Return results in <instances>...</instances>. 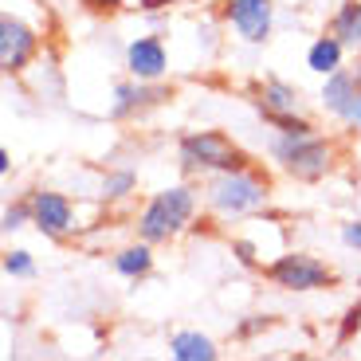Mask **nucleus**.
Returning <instances> with one entry per match:
<instances>
[{"mask_svg": "<svg viewBox=\"0 0 361 361\" xmlns=\"http://www.w3.org/2000/svg\"><path fill=\"white\" fill-rule=\"evenodd\" d=\"M0 267H4L8 279H36V259H32V252H24V247H8L4 259H0Z\"/></svg>", "mask_w": 361, "mask_h": 361, "instance_id": "obj_20", "label": "nucleus"}, {"mask_svg": "<svg viewBox=\"0 0 361 361\" xmlns=\"http://www.w3.org/2000/svg\"><path fill=\"white\" fill-rule=\"evenodd\" d=\"M161 99H165V90H157L154 82H142V79H134V75H126V79L114 82V90H110L106 114L114 118V122H130V118H142L149 106H157Z\"/></svg>", "mask_w": 361, "mask_h": 361, "instance_id": "obj_10", "label": "nucleus"}, {"mask_svg": "<svg viewBox=\"0 0 361 361\" xmlns=\"http://www.w3.org/2000/svg\"><path fill=\"white\" fill-rule=\"evenodd\" d=\"M271 326H275V322H271V318L267 314H247V318H240V326H235V342H252V338H259L263 334V330H271Z\"/></svg>", "mask_w": 361, "mask_h": 361, "instance_id": "obj_21", "label": "nucleus"}, {"mask_svg": "<svg viewBox=\"0 0 361 361\" xmlns=\"http://www.w3.org/2000/svg\"><path fill=\"white\" fill-rule=\"evenodd\" d=\"M345 44L334 36V32H322V36L310 39L307 47V71H314L318 79H326V75H334L338 67H345Z\"/></svg>", "mask_w": 361, "mask_h": 361, "instance_id": "obj_14", "label": "nucleus"}, {"mask_svg": "<svg viewBox=\"0 0 361 361\" xmlns=\"http://www.w3.org/2000/svg\"><path fill=\"white\" fill-rule=\"evenodd\" d=\"M122 67L142 82H161L169 75V47L161 36H134L122 51Z\"/></svg>", "mask_w": 361, "mask_h": 361, "instance_id": "obj_9", "label": "nucleus"}, {"mask_svg": "<svg viewBox=\"0 0 361 361\" xmlns=\"http://www.w3.org/2000/svg\"><path fill=\"white\" fill-rule=\"evenodd\" d=\"M36 51H39V27L27 24L24 16H16L8 8L0 16V67H4V75L27 71V63L36 59Z\"/></svg>", "mask_w": 361, "mask_h": 361, "instance_id": "obj_8", "label": "nucleus"}, {"mask_svg": "<svg viewBox=\"0 0 361 361\" xmlns=\"http://www.w3.org/2000/svg\"><path fill=\"white\" fill-rule=\"evenodd\" d=\"M338 240H342L350 252H357L361 255V220H345L342 228H338Z\"/></svg>", "mask_w": 361, "mask_h": 361, "instance_id": "obj_23", "label": "nucleus"}, {"mask_svg": "<svg viewBox=\"0 0 361 361\" xmlns=\"http://www.w3.org/2000/svg\"><path fill=\"white\" fill-rule=\"evenodd\" d=\"M169 357L173 361H216V342L200 330H173L169 334Z\"/></svg>", "mask_w": 361, "mask_h": 361, "instance_id": "obj_16", "label": "nucleus"}, {"mask_svg": "<svg viewBox=\"0 0 361 361\" xmlns=\"http://www.w3.org/2000/svg\"><path fill=\"white\" fill-rule=\"evenodd\" d=\"M24 228H32V200H12V204H4V212H0V232L4 235H16L24 232Z\"/></svg>", "mask_w": 361, "mask_h": 361, "instance_id": "obj_19", "label": "nucleus"}, {"mask_svg": "<svg viewBox=\"0 0 361 361\" xmlns=\"http://www.w3.org/2000/svg\"><path fill=\"white\" fill-rule=\"evenodd\" d=\"M232 255H235V263H240V267H247V271L263 267V259H259L263 252L252 244V240H244V235H235V240H232Z\"/></svg>", "mask_w": 361, "mask_h": 361, "instance_id": "obj_22", "label": "nucleus"}, {"mask_svg": "<svg viewBox=\"0 0 361 361\" xmlns=\"http://www.w3.org/2000/svg\"><path fill=\"white\" fill-rule=\"evenodd\" d=\"M32 200V228H36L44 240H55L63 244L71 235L82 232V212L67 192H55V189H32L27 192Z\"/></svg>", "mask_w": 361, "mask_h": 361, "instance_id": "obj_6", "label": "nucleus"}, {"mask_svg": "<svg viewBox=\"0 0 361 361\" xmlns=\"http://www.w3.org/2000/svg\"><path fill=\"white\" fill-rule=\"evenodd\" d=\"M271 204V177L255 165L204 177V208L220 220H244Z\"/></svg>", "mask_w": 361, "mask_h": 361, "instance_id": "obj_2", "label": "nucleus"}, {"mask_svg": "<svg viewBox=\"0 0 361 361\" xmlns=\"http://www.w3.org/2000/svg\"><path fill=\"white\" fill-rule=\"evenodd\" d=\"M228 36L247 47H263L275 36V0H224Z\"/></svg>", "mask_w": 361, "mask_h": 361, "instance_id": "obj_7", "label": "nucleus"}, {"mask_svg": "<svg viewBox=\"0 0 361 361\" xmlns=\"http://www.w3.org/2000/svg\"><path fill=\"white\" fill-rule=\"evenodd\" d=\"M275 134H314V118H307L302 110H290V114H259Z\"/></svg>", "mask_w": 361, "mask_h": 361, "instance_id": "obj_18", "label": "nucleus"}, {"mask_svg": "<svg viewBox=\"0 0 361 361\" xmlns=\"http://www.w3.org/2000/svg\"><path fill=\"white\" fill-rule=\"evenodd\" d=\"M338 122H342V126L350 130V134H357V137H361V94H357V102H353V106L345 110L342 118H338Z\"/></svg>", "mask_w": 361, "mask_h": 361, "instance_id": "obj_24", "label": "nucleus"}, {"mask_svg": "<svg viewBox=\"0 0 361 361\" xmlns=\"http://www.w3.org/2000/svg\"><path fill=\"white\" fill-rule=\"evenodd\" d=\"M200 204H204V189L189 185V180H177V185H165L154 197L137 208L134 216V235L145 244H173L177 235L192 232L200 216Z\"/></svg>", "mask_w": 361, "mask_h": 361, "instance_id": "obj_1", "label": "nucleus"}, {"mask_svg": "<svg viewBox=\"0 0 361 361\" xmlns=\"http://www.w3.org/2000/svg\"><path fill=\"white\" fill-rule=\"evenodd\" d=\"M252 102L259 114H290V110H302V94H298L295 82L287 79H263L252 87Z\"/></svg>", "mask_w": 361, "mask_h": 361, "instance_id": "obj_12", "label": "nucleus"}, {"mask_svg": "<svg viewBox=\"0 0 361 361\" xmlns=\"http://www.w3.org/2000/svg\"><path fill=\"white\" fill-rule=\"evenodd\" d=\"M177 0H137V12H145V16H161V12H169Z\"/></svg>", "mask_w": 361, "mask_h": 361, "instance_id": "obj_25", "label": "nucleus"}, {"mask_svg": "<svg viewBox=\"0 0 361 361\" xmlns=\"http://www.w3.org/2000/svg\"><path fill=\"white\" fill-rule=\"evenodd\" d=\"M137 192V169L134 165H118V169H106L102 173V185H99V197L106 204H122Z\"/></svg>", "mask_w": 361, "mask_h": 361, "instance_id": "obj_17", "label": "nucleus"}, {"mask_svg": "<svg viewBox=\"0 0 361 361\" xmlns=\"http://www.w3.org/2000/svg\"><path fill=\"white\" fill-rule=\"evenodd\" d=\"M110 267H114L126 283H142V279H149V275H154V244H145V240L122 244L114 255H110Z\"/></svg>", "mask_w": 361, "mask_h": 361, "instance_id": "obj_13", "label": "nucleus"}, {"mask_svg": "<svg viewBox=\"0 0 361 361\" xmlns=\"http://www.w3.org/2000/svg\"><path fill=\"white\" fill-rule=\"evenodd\" d=\"M177 165L185 177H212V173L240 169L252 161L224 130H185L177 137Z\"/></svg>", "mask_w": 361, "mask_h": 361, "instance_id": "obj_4", "label": "nucleus"}, {"mask_svg": "<svg viewBox=\"0 0 361 361\" xmlns=\"http://www.w3.org/2000/svg\"><path fill=\"white\" fill-rule=\"evenodd\" d=\"M263 275H267L271 287L290 290V295H310V290H330L338 287V275L326 259L310 252H279L263 263Z\"/></svg>", "mask_w": 361, "mask_h": 361, "instance_id": "obj_5", "label": "nucleus"}, {"mask_svg": "<svg viewBox=\"0 0 361 361\" xmlns=\"http://www.w3.org/2000/svg\"><path fill=\"white\" fill-rule=\"evenodd\" d=\"M357 94H361V59L357 63L338 67L334 75H326L322 90H318V106H322L330 118H342L345 110L357 102Z\"/></svg>", "mask_w": 361, "mask_h": 361, "instance_id": "obj_11", "label": "nucleus"}, {"mask_svg": "<svg viewBox=\"0 0 361 361\" xmlns=\"http://www.w3.org/2000/svg\"><path fill=\"white\" fill-rule=\"evenodd\" d=\"M326 32H334L338 39L345 44V51L353 59H361V0H342L330 20H326Z\"/></svg>", "mask_w": 361, "mask_h": 361, "instance_id": "obj_15", "label": "nucleus"}, {"mask_svg": "<svg viewBox=\"0 0 361 361\" xmlns=\"http://www.w3.org/2000/svg\"><path fill=\"white\" fill-rule=\"evenodd\" d=\"M0 173H4V177L12 173V154H8V149H0Z\"/></svg>", "mask_w": 361, "mask_h": 361, "instance_id": "obj_26", "label": "nucleus"}, {"mask_svg": "<svg viewBox=\"0 0 361 361\" xmlns=\"http://www.w3.org/2000/svg\"><path fill=\"white\" fill-rule=\"evenodd\" d=\"M271 161L279 165L290 180H302V185H318L334 173L338 165V142L326 134H271L267 142Z\"/></svg>", "mask_w": 361, "mask_h": 361, "instance_id": "obj_3", "label": "nucleus"}]
</instances>
